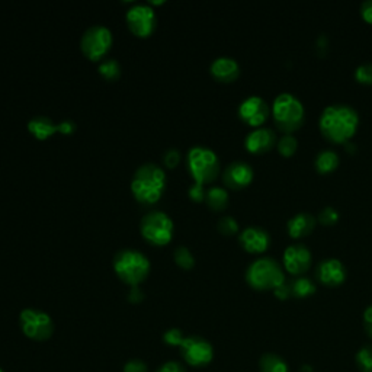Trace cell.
Segmentation results:
<instances>
[{"instance_id": "cell-36", "label": "cell", "mask_w": 372, "mask_h": 372, "mask_svg": "<svg viewBox=\"0 0 372 372\" xmlns=\"http://www.w3.org/2000/svg\"><path fill=\"white\" fill-rule=\"evenodd\" d=\"M156 372H186V369L184 368L182 363L176 362V361H169L164 362L163 365H160Z\"/></svg>"}, {"instance_id": "cell-18", "label": "cell", "mask_w": 372, "mask_h": 372, "mask_svg": "<svg viewBox=\"0 0 372 372\" xmlns=\"http://www.w3.org/2000/svg\"><path fill=\"white\" fill-rule=\"evenodd\" d=\"M210 72L214 79L223 83H231L240 75V65L238 60L228 57V55H221L217 57L211 65H210Z\"/></svg>"}, {"instance_id": "cell-7", "label": "cell", "mask_w": 372, "mask_h": 372, "mask_svg": "<svg viewBox=\"0 0 372 372\" xmlns=\"http://www.w3.org/2000/svg\"><path fill=\"white\" fill-rule=\"evenodd\" d=\"M143 238L154 246H166L172 242L175 224L164 211L152 210L146 213L140 223Z\"/></svg>"}, {"instance_id": "cell-4", "label": "cell", "mask_w": 372, "mask_h": 372, "mask_svg": "<svg viewBox=\"0 0 372 372\" xmlns=\"http://www.w3.org/2000/svg\"><path fill=\"white\" fill-rule=\"evenodd\" d=\"M270 114H272L280 131L292 134L304 124L306 110H304L302 102L295 95L284 92L275 97L272 108H270Z\"/></svg>"}, {"instance_id": "cell-17", "label": "cell", "mask_w": 372, "mask_h": 372, "mask_svg": "<svg viewBox=\"0 0 372 372\" xmlns=\"http://www.w3.org/2000/svg\"><path fill=\"white\" fill-rule=\"evenodd\" d=\"M239 240H240L242 248L246 252L253 253V255H260V253H265L269 249L270 235L265 228L250 225V227H246L240 233Z\"/></svg>"}, {"instance_id": "cell-6", "label": "cell", "mask_w": 372, "mask_h": 372, "mask_svg": "<svg viewBox=\"0 0 372 372\" xmlns=\"http://www.w3.org/2000/svg\"><path fill=\"white\" fill-rule=\"evenodd\" d=\"M186 166L193 181L201 185L211 184L220 174L217 153L206 146H193L188 150Z\"/></svg>"}, {"instance_id": "cell-8", "label": "cell", "mask_w": 372, "mask_h": 372, "mask_svg": "<svg viewBox=\"0 0 372 372\" xmlns=\"http://www.w3.org/2000/svg\"><path fill=\"white\" fill-rule=\"evenodd\" d=\"M114 44L112 31L107 25H92L87 28L80 40V48L85 57L92 61H102L107 58Z\"/></svg>"}, {"instance_id": "cell-15", "label": "cell", "mask_w": 372, "mask_h": 372, "mask_svg": "<svg viewBox=\"0 0 372 372\" xmlns=\"http://www.w3.org/2000/svg\"><path fill=\"white\" fill-rule=\"evenodd\" d=\"M253 167L242 160H235L230 163L223 174L224 185L231 189H242L249 186L253 182Z\"/></svg>"}, {"instance_id": "cell-26", "label": "cell", "mask_w": 372, "mask_h": 372, "mask_svg": "<svg viewBox=\"0 0 372 372\" xmlns=\"http://www.w3.org/2000/svg\"><path fill=\"white\" fill-rule=\"evenodd\" d=\"M277 147H278V152L281 156L291 157L295 154V152L298 149V142L292 134H284L282 137L278 140Z\"/></svg>"}, {"instance_id": "cell-27", "label": "cell", "mask_w": 372, "mask_h": 372, "mask_svg": "<svg viewBox=\"0 0 372 372\" xmlns=\"http://www.w3.org/2000/svg\"><path fill=\"white\" fill-rule=\"evenodd\" d=\"M175 262L179 267L182 269H192L195 266V257L192 255V252L186 248V246H178L175 249Z\"/></svg>"}, {"instance_id": "cell-43", "label": "cell", "mask_w": 372, "mask_h": 372, "mask_svg": "<svg viewBox=\"0 0 372 372\" xmlns=\"http://www.w3.org/2000/svg\"><path fill=\"white\" fill-rule=\"evenodd\" d=\"M0 372H5V371H4V369H2V368H0Z\"/></svg>"}, {"instance_id": "cell-13", "label": "cell", "mask_w": 372, "mask_h": 372, "mask_svg": "<svg viewBox=\"0 0 372 372\" xmlns=\"http://www.w3.org/2000/svg\"><path fill=\"white\" fill-rule=\"evenodd\" d=\"M270 115V107L260 96H249L239 105L240 119L255 128L262 127Z\"/></svg>"}, {"instance_id": "cell-38", "label": "cell", "mask_w": 372, "mask_h": 372, "mask_svg": "<svg viewBox=\"0 0 372 372\" xmlns=\"http://www.w3.org/2000/svg\"><path fill=\"white\" fill-rule=\"evenodd\" d=\"M274 294H275V297L280 298V299H288V298L292 295L291 284H288V282L285 281L282 285H280L278 288L274 289Z\"/></svg>"}, {"instance_id": "cell-32", "label": "cell", "mask_w": 372, "mask_h": 372, "mask_svg": "<svg viewBox=\"0 0 372 372\" xmlns=\"http://www.w3.org/2000/svg\"><path fill=\"white\" fill-rule=\"evenodd\" d=\"M319 221L323 225H333L339 221V213L336 211L333 207H324L319 214Z\"/></svg>"}, {"instance_id": "cell-11", "label": "cell", "mask_w": 372, "mask_h": 372, "mask_svg": "<svg viewBox=\"0 0 372 372\" xmlns=\"http://www.w3.org/2000/svg\"><path fill=\"white\" fill-rule=\"evenodd\" d=\"M129 31L140 38H147L157 26V16L154 9L146 4H137L131 6L125 15Z\"/></svg>"}, {"instance_id": "cell-34", "label": "cell", "mask_w": 372, "mask_h": 372, "mask_svg": "<svg viewBox=\"0 0 372 372\" xmlns=\"http://www.w3.org/2000/svg\"><path fill=\"white\" fill-rule=\"evenodd\" d=\"M206 192H207V189L204 188V185L196 184V182H195L193 185H191L189 189H188L189 198H191L192 201H195V202L204 201V199H206Z\"/></svg>"}, {"instance_id": "cell-19", "label": "cell", "mask_w": 372, "mask_h": 372, "mask_svg": "<svg viewBox=\"0 0 372 372\" xmlns=\"http://www.w3.org/2000/svg\"><path fill=\"white\" fill-rule=\"evenodd\" d=\"M316 227V218L309 213H298L291 217L287 223V230L289 238L301 239L309 235Z\"/></svg>"}, {"instance_id": "cell-2", "label": "cell", "mask_w": 372, "mask_h": 372, "mask_svg": "<svg viewBox=\"0 0 372 372\" xmlns=\"http://www.w3.org/2000/svg\"><path fill=\"white\" fill-rule=\"evenodd\" d=\"M166 172L156 163H143L134 172L131 192L143 206H153L160 201L166 191Z\"/></svg>"}, {"instance_id": "cell-5", "label": "cell", "mask_w": 372, "mask_h": 372, "mask_svg": "<svg viewBox=\"0 0 372 372\" xmlns=\"http://www.w3.org/2000/svg\"><path fill=\"white\" fill-rule=\"evenodd\" d=\"M246 282L257 291L275 289L285 282L282 266L272 257H259L253 260L246 269Z\"/></svg>"}, {"instance_id": "cell-29", "label": "cell", "mask_w": 372, "mask_h": 372, "mask_svg": "<svg viewBox=\"0 0 372 372\" xmlns=\"http://www.w3.org/2000/svg\"><path fill=\"white\" fill-rule=\"evenodd\" d=\"M217 228L221 234L224 235H233L235 233H239V223L235 221L234 217L231 216H225V217H221L217 223Z\"/></svg>"}, {"instance_id": "cell-39", "label": "cell", "mask_w": 372, "mask_h": 372, "mask_svg": "<svg viewBox=\"0 0 372 372\" xmlns=\"http://www.w3.org/2000/svg\"><path fill=\"white\" fill-rule=\"evenodd\" d=\"M361 15L365 22L372 23V0H365L361 5Z\"/></svg>"}, {"instance_id": "cell-16", "label": "cell", "mask_w": 372, "mask_h": 372, "mask_svg": "<svg viewBox=\"0 0 372 372\" xmlns=\"http://www.w3.org/2000/svg\"><path fill=\"white\" fill-rule=\"evenodd\" d=\"M277 144V134L274 129L259 127L252 129L245 139V147L249 153L263 154L269 150H272Z\"/></svg>"}, {"instance_id": "cell-21", "label": "cell", "mask_w": 372, "mask_h": 372, "mask_svg": "<svg viewBox=\"0 0 372 372\" xmlns=\"http://www.w3.org/2000/svg\"><path fill=\"white\" fill-rule=\"evenodd\" d=\"M339 154H337L334 150L326 149L317 153L316 159H314V166H316V171L321 175H327L334 172L337 167H339Z\"/></svg>"}, {"instance_id": "cell-25", "label": "cell", "mask_w": 372, "mask_h": 372, "mask_svg": "<svg viewBox=\"0 0 372 372\" xmlns=\"http://www.w3.org/2000/svg\"><path fill=\"white\" fill-rule=\"evenodd\" d=\"M291 291L297 298H307L316 292V284L312 281V278L298 277L291 282Z\"/></svg>"}, {"instance_id": "cell-28", "label": "cell", "mask_w": 372, "mask_h": 372, "mask_svg": "<svg viewBox=\"0 0 372 372\" xmlns=\"http://www.w3.org/2000/svg\"><path fill=\"white\" fill-rule=\"evenodd\" d=\"M355 359L361 372H372V345L362 346Z\"/></svg>"}, {"instance_id": "cell-10", "label": "cell", "mask_w": 372, "mask_h": 372, "mask_svg": "<svg viewBox=\"0 0 372 372\" xmlns=\"http://www.w3.org/2000/svg\"><path fill=\"white\" fill-rule=\"evenodd\" d=\"M181 355L184 361L193 368L207 366L214 359V348L213 345L202 336H186L181 348Z\"/></svg>"}, {"instance_id": "cell-20", "label": "cell", "mask_w": 372, "mask_h": 372, "mask_svg": "<svg viewBox=\"0 0 372 372\" xmlns=\"http://www.w3.org/2000/svg\"><path fill=\"white\" fill-rule=\"evenodd\" d=\"M28 131L36 137L37 140H47L48 137H51L53 134L58 132L57 131V122H54L50 117L46 115H37V117H32L28 124Z\"/></svg>"}, {"instance_id": "cell-37", "label": "cell", "mask_w": 372, "mask_h": 372, "mask_svg": "<svg viewBox=\"0 0 372 372\" xmlns=\"http://www.w3.org/2000/svg\"><path fill=\"white\" fill-rule=\"evenodd\" d=\"M76 129H78V125H76V122L72 121V119H64V121H61V122L57 124V131L61 132V134H64V135H70V134H73Z\"/></svg>"}, {"instance_id": "cell-40", "label": "cell", "mask_w": 372, "mask_h": 372, "mask_svg": "<svg viewBox=\"0 0 372 372\" xmlns=\"http://www.w3.org/2000/svg\"><path fill=\"white\" fill-rule=\"evenodd\" d=\"M363 327L366 330V334L372 339V304L363 313Z\"/></svg>"}, {"instance_id": "cell-23", "label": "cell", "mask_w": 372, "mask_h": 372, "mask_svg": "<svg viewBox=\"0 0 372 372\" xmlns=\"http://www.w3.org/2000/svg\"><path fill=\"white\" fill-rule=\"evenodd\" d=\"M97 72L104 79L114 82V80H118L121 78L122 69H121V64H119L118 60H115L112 57H107L99 63Z\"/></svg>"}, {"instance_id": "cell-1", "label": "cell", "mask_w": 372, "mask_h": 372, "mask_svg": "<svg viewBox=\"0 0 372 372\" xmlns=\"http://www.w3.org/2000/svg\"><path fill=\"white\" fill-rule=\"evenodd\" d=\"M359 115L355 108L346 104H333L323 110L319 128L323 137L334 144H346L356 134Z\"/></svg>"}, {"instance_id": "cell-12", "label": "cell", "mask_w": 372, "mask_h": 372, "mask_svg": "<svg viewBox=\"0 0 372 372\" xmlns=\"http://www.w3.org/2000/svg\"><path fill=\"white\" fill-rule=\"evenodd\" d=\"M312 262L313 257L310 249L301 243L288 246L282 255V263L287 269V272L295 277H301L302 274H306L312 267Z\"/></svg>"}, {"instance_id": "cell-3", "label": "cell", "mask_w": 372, "mask_h": 372, "mask_svg": "<svg viewBox=\"0 0 372 372\" xmlns=\"http://www.w3.org/2000/svg\"><path fill=\"white\" fill-rule=\"evenodd\" d=\"M114 270L117 277L131 287H139L147 280L152 263L149 257L137 249H122L114 256Z\"/></svg>"}, {"instance_id": "cell-22", "label": "cell", "mask_w": 372, "mask_h": 372, "mask_svg": "<svg viewBox=\"0 0 372 372\" xmlns=\"http://www.w3.org/2000/svg\"><path fill=\"white\" fill-rule=\"evenodd\" d=\"M207 206L214 211H223L228 206V192L223 186H211L206 192Z\"/></svg>"}, {"instance_id": "cell-31", "label": "cell", "mask_w": 372, "mask_h": 372, "mask_svg": "<svg viewBox=\"0 0 372 372\" xmlns=\"http://www.w3.org/2000/svg\"><path fill=\"white\" fill-rule=\"evenodd\" d=\"M355 79L362 85H372V63H363L356 67Z\"/></svg>"}, {"instance_id": "cell-35", "label": "cell", "mask_w": 372, "mask_h": 372, "mask_svg": "<svg viewBox=\"0 0 372 372\" xmlns=\"http://www.w3.org/2000/svg\"><path fill=\"white\" fill-rule=\"evenodd\" d=\"M124 372H149L147 363L140 359H131L124 365Z\"/></svg>"}, {"instance_id": "cell-14", "label": "cell", "mask_w": 372, "mask_h": 372, "mask_svg": "<svg viewBox=\"0 0 372 372\" xmlns=\"http://www.w3.org/2000/svg\"><path fill=\"white\" fill-rule=\"evenodd\" d=\"M346 277H348V270L339 259H334V257L324 259L316 267V280H319L320 284L330 288L342 285Z\"/></svg>"}, {"instance_id": "cell-33", "label": "cell", "mask_w": 372, "mask_h": 372, "mask_svg": "<svg viewBox=\"0 0 372 372\" xmlns=\"http://www.w3.org/2000/svg\"><path fill=\"white\" fill-rule=\"evenodd\" d=\"M182 156H181V152L178 149H167L163 154V163L169 167V169H174L179 164Z\"/></svg>"}, {"instance_id": "cell-42", "label": "cell", "mask_w": 372, "mask_h": 372, "mask_svg": "<svg viewBox=\"0 0 372 372\" xmlns=\"http://www.w3.org/2000/svg\"><path fill=\"white\" fill-rule=\"evenodd\" d=\"M301 372H314V371H313V368H312L310 365H304V366L301 368Z\"/></svg>"}, {"instance_id": "cell-24", "label": "cell", "mask_w": 372, "mask_h": 372, "mask_svg": "<svg viewBox=\"0 0 372 372\" xmlns=\"http://www.w3.org/2000/svg\"><path fill=\"white\" fill-rule=\"evenodd\" d=\"M262 372H289L287 362L277 354H265L259 362Z\"/></svg>"}, {"instance_id": "cell-30", "label": "cell", "mask_w": 372, "mask_h": 372, "mask_svg": "<svg viewBox=\"0 0 372 372\" xmlns=\"http://www.w3.org/2000/svg\"><path fill=\"white\" fill-rule=\"evenodd\" d=\"M186 336H184V331L181 329H167L163 334V342L169 346H176V348H181L184 339Z\"/></svg>"}, {"instance_id": "cell-9", "label": "cell", "mask_w": 372, "mask_h": 372, "mask_svg": "<svg viewBox=\"0 0 372 372\" xmlns=\"http://www.w3.org/2000/svg\"><path fill=\"white\" fill-rule=\"evenodd\" d=\"M22 333L31 341L46 342L54 334V321L51 316L38 309H23L19 314Z\"/></svg>"}, {"instance_id": "cell-41", "label": "cell", "mask_w": 372, "mask_h": 372, "mask_svg": "<svg viewBox=\"0 0 372 372\" xmlns=\"http://www.w3.org/2000/svg\"><path fill=\"white\" fill-rule=\"evenodd\" d=\"M129 299L134 302H139L140 299H143V294L140 292V289L137 287H132V289L129 292Z\"/></svg>"}]
</instances>
